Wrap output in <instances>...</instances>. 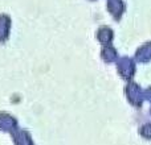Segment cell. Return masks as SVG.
<instances>
[{
  "label": "cell",
  "mask_w": 151,
  "mask_h": 145,
  "mask_svg": "<svg viewBox=\"0 0 151 145\" xmlns=\"http://www.w3.org/2000/svg\"><path fill=\"white\" fill-rule=\"evenodd\" d=\"M107 9L118 17L125 11V3H123V0H109L107 1Z\"/></svg>",
  "instance_id": "6da1fadb"
}]
</instances>
